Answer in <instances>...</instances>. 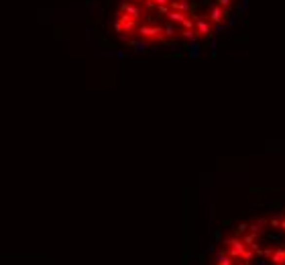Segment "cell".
Here are the masks:
<instances>
[{
    "mask_svg": "<svg viewBox=\"0 0 285 265\" xmlns=\"http://www.w3.org/2000/svg\"><path fill=\"white\" fill-rule=\"evenodd\" d=\"M247 0H108L104 33L131 51H200L234 27Z\"/></svg>",
    "mask_w": 285,
    "mask_h": 265,
    "instance_id": "1",
    "label": "cell"
},
{
    "mask_svg": "<svg viewBox=\"0 0 285 265\" xmlns=\"http://www.w3.org/2000/svg\"><path fill=\"white\" fill-rule=\"evenodd\" d=\"M234 263H236V261H234L230 255H228L224 249H220V251L214 255V263H212V265H234Z\"/></svg>",
    "mask_w": 285,
    "mask_h": 265,
    "instance_id": "2",
    "label": "cell"
},
{
    "mask_svg": "<svg viewBox=\"0 0 285 265\" xmlns=\"http://www.w3.org/2000/svg\"><path fill=\"white\" fill-rule=\"evenodd\" d=\"M269 261L277 263V265H285V247H273V253H271Z\"/></svg>",
    "mask_w": 285,
    "mask_h": 265,
    "instance_id": "3",
    "label": "cell"
},
{
    "mask_svg": "<svg viewBox=\"0 0 285 265\" xmlns=\"http://www.w3.org/2000/svg\"><path fill=\"white\" fill-rule=\"evenodd\" d=\"M255 259H257V253L253 251V249H245V253H243V255H241V259H238V261H243V263H248V265H253L255 263Z\"/></svg>",
    "mask_w": 285,
    "mask_h": 265,
    "instance_id": "4",
    "label": "cell"
},
{
    "mask_svg": "<svg viewBox=\"0 0 285 265\" xmlns=\"http://www.w3.org/2000/svg\"><path fill=\"white\" fill-rule=\"evenodd\" d=\"M234 265H248V263H243V261H236Z\"/></svg>",
    "mask_w": 285,
    "mask_h": 265,
    "instance_id": "5",
    "label": "cell"
},
{
    "mask_svg": "<svg viewBox=\"0 0 285 265\" xmlns=\"http://www.w3.org/2000/svg\"><path fill=\"white\" fill-rule=\"evenodd\" d=\"M273 265H277V263H273Z\"/></svg>",
    "mask_w": 285,
    "mask_h": 265,
    "instance_id": "6",
    "label": "cell"
}]
</instances>
